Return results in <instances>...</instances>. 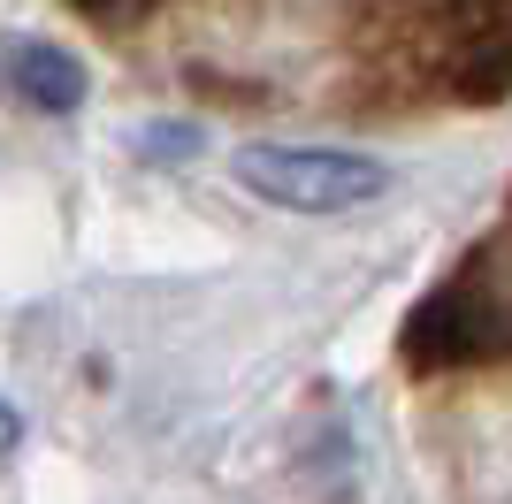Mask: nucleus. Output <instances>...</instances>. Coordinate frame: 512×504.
I'll list each match as a JSON object with an SVG mask.
<instances>
[{"label": "nucleus", "mask_w": 512, "mask_h": 504, "mask_svg": "<svg viewBox=\"0 0 512 504\" xmlns=\"http://www.w3.org/2000/svg\"><path fill=\"white\" fill-rule=\"evenodd\" d=\"M237 184L283 214H344V207L383 199L390 168L375 153H344V146H245Z\"/></svg>", "instance_id": "nucleus-1"}, {"label": "nucleus", "mask_w": 512, "mask_h": 504, "mask_svg": "<svg viewBox=\"0 0 512 504\" xmlns=\"http://www.w3.org/2000/svg\"><path fill=\"white\" fill-rule=\"evenodd\" d=\"M0 84H8L16 100L46 107V115H69V107L85 100V69L46 39H8L0 46Z\"/></svg>", "instance_id": "nucleus-2"}]
</instances>
